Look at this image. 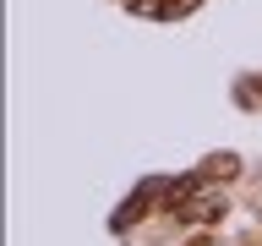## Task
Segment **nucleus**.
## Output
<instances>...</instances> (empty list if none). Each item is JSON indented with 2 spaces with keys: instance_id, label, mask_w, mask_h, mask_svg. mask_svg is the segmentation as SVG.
<instances>
[{
  "instance_id": "obj_1",
  "label": "nucleus",
  "mask_w": 262,
  "mask_h": 246,
  "mask_svg": "<svg viewBox=\"0 0 262 246\" xmlns=\"http://www.w3.org/2000/svg\"><path fill=\"white\" fill-rule=\"evenodd\" d=\"M235 170H241V164H235V153H219V159H208V164H202V175H235Z\"/></svg>"
}]
</instances>
